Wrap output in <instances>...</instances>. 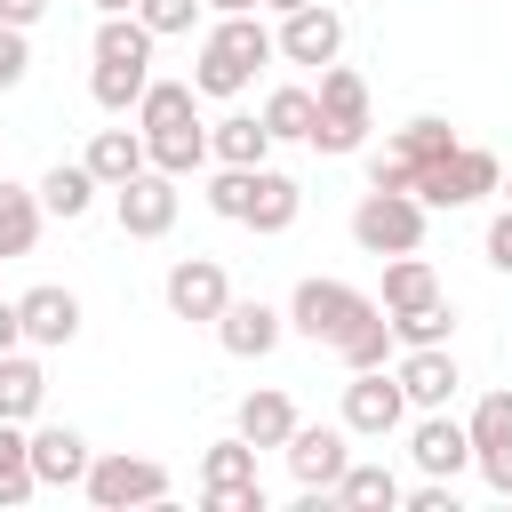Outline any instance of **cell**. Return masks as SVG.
I'll list each match as a JSON object with an SVG mask.
<instances>
[{
  "label": "cell",
  "instance_id": "cell-20",
  "mask_svg": "<svg viewBox=\"0 0 512 512\" xmlns=\"http://www.w3.org/2000/svg\"><path fill=\"white\" fill-rule=\"evenodd\" d=\"M208 160H216V168H264V160H272L264 112H224V120H208Z\"/></svg>",
  "mask_w": 512,
  "mask_h": 512
},
{
  "label": "cell",
  "instance_id": "cell-48",
  "mask_svg": "<svg viewBox=\"0 0 512 512\" xmlns=\"http://www.w3.org/2000/svg\"><path fill=\"white\" fill-rule=\"evenodd\" d=\"M0 264H8V256H0Z\"/></svg>",
  "mask_w": 512,
  "mask_h": 512
},
{
  "label": "cell",
  "instance_id": "cell-7",
  "mask_svg": "<svg viewBox=\"0 0 512 512\" xmlns=\"http://www.w3.org/2000/svg\"><path fill=\"white\" fill-rule=\"evenodd\" d=\"M360 312H376V296H368V288H352V280H328V272H304V280H296V296H288V328H296V336H312V344H336Z\"/></svg>",
  "mask_w": 512,
  "mask_h": 512
},
{
  "label": "cell",
  "instance_id": "cell-2",
  "mask_svg": "<svg viewBox=\"0 0 512 512\" xmlns=\"http://www.w3.org/2000/svg\"><path fill=\"white\" fill-rule=\"evenodd\" d=\"M280 56V40L256 24V8H240V16H216L208 32H200V56H192V88L200 96H240L264 64Z\"/></svg>",
  "mask_w": 512,
  "mask_h": 512
},
{
  "label": "cell",
  "instance_id": "cell-37",
  "mask_svg": "<svg viewBox=\"0 0 512 512\" xmlns=\"http://www.w3.org/2000/svg\"><path fill=\"white\" fill-rule=\"evenodd\" d=\"M208 208H216L224 224H240V208H248V168H216V176H208Z\"/></svg>",
  "mask_w": 512,
  "mask_h": 512
},
{
  "label": "cell",
  "instance_id": "cell-8",
  "mask_svg": "<svg viewBox=\"0 0 512 512\" xmlns=\"http://www.w3.org/2000/svg\"><path fill=\"white\" fill-rule=\"evenodd\" d=\"M80 496H88L96 512H128V504H168V496H176V480H168V464L112 448V456H96V464H88Z\"/></svg>",
  "mask_w": 512,
  "mask_h": 512
},
{
  "label": "cell",
  "instance_id": "cell-21",
  "mask_svg": "<svg viewBox=\"0 0 512 512\" xmlns=\"http://www.w3.org/2000/svg\"><path fill=\"white\" fill-rule=\"evenodd\" d=\"M296 208H304V184H296V176H280V168H248V208H240L248 232H288Z\"/></svg>",
  "mask_w": 512,
  "mask_h": 512
},
{
  "label": "cell",
  "instance_id": "cell-5",
  "mask_svg": "<svg viewBox=\"0 0 512 512\" xmlns=\"http://www.w3.org/2000/svg\"><path fill=\"white\" fill-rule=\"evenodd\" d=\"M424 224H432V208H424L416 192L368 184V192L352 200V240H360L368 256H408V248H424Z\"/></svg>",
  "mask_w": 512,
  "mask_h": 512
},
{
  "label": "cell",
  "instance_id": "cell-26",
  "mask_svg": "<svg viewBox=\"0 0 512 512\" xmlns=\"http://www.w3.org/2000/svg\"><path fill=\"white\" fill-rule=\"evenodd\" d=\"M48 208H40V184H8L0 176V256H32Z\"/></svg>",
  "mask_w": 512,
  "mask_h": 512
},
{
  "label": "cell",
  "instance_id": "cell-41",
  "mask_svg": "<svg viewBox=\"0 0 512 512\" xmlns=\"http://www.w3.org/2000/svg\"><path fill=\"white\" fill-rule=\"evenodd\" d=\"M480 256H488L496 272H512V208H496V216H488V240H480Z\"/></svg>",
  "mask_w": 512,
  "mask_h": 512
},
{
  "label": "cell",
  "instance_id": "cell-13",
  "mask_svg": "<svg viewBox=\"0 0 512 512\" xmlns=\"http://www.w3.org/2000/svg\"><path fill=\"white\" fill-rule=\"evenodd\" d=\"M280 456H288V472H296V488H312V496H328V488L344 480V464H352V432H344V424H296Z\"/></svg>",
  "mask_w": 512,
  "mask_h": 512
},
{
  "label": "cell",
  "instance_id": "cell-32",
  "mask_svg": "<svg viewBox=\"0 0 512 512\" xmlns=\"http://www.w3.org/2000/svg\"><path fill=\"white\" fill-rule=\"evenodd\" d=\"M392 336L416 352V344H448L456 336V304L448 296H432V304H416V312H392Z\"/></svg>",
  "mask_w": 512,
  "mask_h": 512
},
{
  "label": "cell",
  "instance_id": "cell-18",
  "mask_svg": "<svg viewBox=\"0 0 512 512\" xmlns=\"http://www.w3.org/2000/svg\"><path fill=\"white\" fill-rule=\"evenodd\" d=\"M400 392H408V408H448L456 400V384H464V368H456V352L448 344H416V352H400Z\"/></svg>",
  "mask_w": 512,
  "mask_h": 512
},
{
  "label": "cell",
  "instance_id": "cell-42",
  "mask_svg": "<svg viewBox=\"0 0 512 512\" xmlns=\"http://www.w3.org/2000/svg\"><path fill=\"white\" fill-rule=\"evenodd\" d=\"M40 16H48V0H0V24H24V32H32Z\"/></svg>",
  "mask_w": 512,
  "mask_h": 512
},
{
  "label": "cell",
  "instance_id": "cell-17",
  "mask_svg": "<svg viewBox=\"0 0 512 512\" xmlns=\"http://www.w3.org/2000/svg\"><path fill=\"white\" fill-rule=\"evenodd\" d=\"M16 312H24V344H40V352H56V344H72V336H80V296H72V288H56V280L24 288V296H16Z\"/></svg>",
  "mask_w": 512,
  "mask_h": 512
},
{
  "label": "cell",
  "instance_id": "cell-19",
  "mask_svg": "<svg viewBox=\"0 0 512 512\" xmlns=\"http://www.w3.org/2000/svg\"><path fill=\"white\" fill-rule=\"evenodd\" d=\"M88 464H96V448H88L72 424H40V432H32V472H40V488H80Z\"/></svg>",
  "mask_w": 512,
  "mask_h": 512
},
{
  "label": "cell",
  "instance_id": "cell-3",
  "mask_svg": "<svg viewBox=\"0 0 512 512\" xmlns=\"http://www.w3.org/2000/svg\"><path fill=\"white\" fill-rule=\"evenodd\" d=\"M152 24L144 16H104L96 24V72H88V96L96 112H136L144 88H152Z\"/></svg>",
  "mask_w": 512,
  "mask_h": 512
},
{
  "label": "cell",
  "instance_id": "cell-34",
  "mask_svg": "<svg viewBox=\"0 0 512 512\" xmlns=\"http://www.w3.org/2000/svg\"><path fill=\"white\" fill-rule=\"evenodd\" d=\"M392 144H400V152H408V160L424 168V160H440V152L456 144V128H448L440 112H416V120H400V136H392Z\"/></svg>",
  "mask_w": 512,
  "mask_h": 512
},
{
  "label": "cell",
  "instance_id": "cell-24",
  "mask_svg": "<svg viewBox=\"0 0 512 512\" xmlns=\"http://www.w3.org/2000/svg\"><path fill=\"white\" fill-rule=\"evenodd\" d=\"M40 400H48V368L16 344V352H0V416L8 424H32L40 416Z\"/></svg>",
  "mask_w": 512,
  "mask_h": 512
},
{
  "label": "cell",
  "instance_id": "cell-33",
  "mask_svg": "<svg viewBox=\"0 0 512 512\" xmlns=\"http://www.w3.org/2000/svg\"><path fill=\"white\" fill-rule=\"evenodd\" d=\"M464 432H472V456L480 448H504L512 440V392H480L472 416H464Z\"/></svg>",
  "mask_w": 512,
  "mask_h": 512
},
{
  "label": "cell",
  "instance_id": "cell-25",
  "mask_svg": "<svg viewBox=\"0 0 512 512\" xmlns=\"http://www.w3.org/2000/svg\"><path fill=\"white\" fill-rule=\"evenodd\" d=\"M96 192H104V184H96V168H88V160H56V168L40 176V208H48V216H64V224H80V216L96 208Z\"/></svg>",
  "mask_w": 512,
  "mask_h": 512
},
{
  "label": "cell",
  "instance_id": "cell-15",
  "mask_svg": "<svg viewBox=\"0 0 512 512\" xmlns=\"http://www.w3.org/2000/svg\"><path fill=\"white\" fill-rule=\"evenodd\" d=\"M280 64H312V72H328L336 56H344V16L328 8V0H312V8H296V16H280Z\"/></svg>",
  "mask_w": 512,
  "mask_h": 512
},
{
  "label": "cell",
  "instance_id": "cell-6",
  "mask_svg": "<svg viewBox=\"0 0 512 512\" xmlns=\"http://www.w3.org/2000/svg\"><path fill=\"white\" fill-rule=\"evenodd\" d=\"M312 96H320V128H312V152H328V160L360 152V144H368V80H360L352 64H328Z\"/></svg>",
  "mask_w": 512,
  "mask_h": 512
},
{
  "label": "cell",
  "instance_id": "cell-9",
  "mask_svg": "<svg viewBox=\"0 0 512 512\" xmlns=\"http://www.w3.org/2000/svg\"><path fill=\"white\" fill-rule=\"evenodd\" d=\"M200 496L208 512H264V480H256V440H208L200 456Z\"/></svg>",
  "mask_w": 512,
  "mask_h": 512
},
{
  "label": "cell",
  "instance_id": "cell-4",
  "mask_svg": "<svg viewBox=\"0 0 512 512\" xmlns=\"http://www.w3.org/2000/svg\"><path fill=\"white\" fill-rule=\"evenodd\" d=\"M488 192H504V160H496L488 144H448L440 160L416 168V200H424V208H472V200H488Z\"/></svg>",
  "mask_w": 512,
  "mask_h": 512
},
{
  "label": "cell",
  "instance_id": "cell-40",
  "mask_svg": "<svg viewBox=\"0 0 512 512\" xmlns=\"http://www.w3.org/2000/svg\"><path fill=\"white\" fill-rule=\"evenodd\" d=\"M472 472H480L496 496H512V440H504V448H480V456H472Z\"/></svg>",
  "mask_w": 512,
  "mask_h": 512
},
{
  "label": "cell",
  "instance_id": "cell-39",
  "mask_svg": "<svg viewBox=\"0 0 512 512\" xmlns=\"http://www.w3.org/2000/svg\"><path fill=\"white\" fill-rule=\"evenodd\" d=\"M400 504H408V512H456V480H432V472H424Z\"/></svg>",
  "mask_w": 512,
  "mask_h": 512
},
{
  "label": "cell",
  "instance_id": "cell-36",
  "mask_svg": "<svg viewBox=\"0 0 512 512\" xmlns=\"http://www.w3.org/2000/svg\"><path fill=\"white\" fill-rule=\"evenodd\" d=\"M368 184H384V192H416V160H408L400 144H384V152H368Z\"/></svg>",
  "mask_w": 512,
  "mask_h": 512
},
{
  "label": "cell",
  "instance_id": "cell-28",
  "mask_svg": "<svg viewBox=\"0 0 512 512\" xmlns=\"http://www.w3.org/2000/svg\"><path fill=\"white\" fill-rule=\"evenodd\" d=\"M440 296V272L424 264V248H408V256H384V312H416V304H432Z\"/></svg>",
  "mask_w": 512,
  "mask_h": 512
},
{
  "label": "cell",
  "instance_id": "cell-1",
  "mask_svg": "<svg viewBox=\"0 0 512 512\" xmlns=\"http://www.w3.org/2000/svg\"><path fill=\"white\" fill-rule=\"evenodd\" d=\"M192 96H200L192 80H152V88H144V104H136L144 152H152V168H168L176 184L208 168V120L192 112Z\"/></svg>",
  "mask_w": 512,
  "mask_h": 512
},
{
  "label": "cell",
  "instance_id": "cell-35",
  "mask_svg": "<svg viewBox=\"0 0 512 512\" xmlns=\"http://www.w3.org/2000/svg\"><path fill=\"white\" fill-rule=\"evenodd\" d=\"M200 8H208V0H136V16H144V24L160 32V40L192 32V24H200Z\"/></svg>",
  "mask_w": 512,
  "mask_h": 512
},
{
  "label": "cell",
  "instance_id": "cell-30",
  "mask_svg": "<svg viewBox=\"0 0 512 512\" xmlns=\"http://www.w3.org/2000/svg\"><path fill=\"white\" fill-rule=\"evenodd\" d=\"M392 344H400V336H392V312L376 304V312H360V320H352L328 352H336L344 368H384V360H392Z\"/></svg>",
  "mask_w": 512,
  "mask_h": 512
},
{
  "label": "cell",
  "instance_id": "cell-29",
  "mask_svg": "<svg viewBox=\"0 0 512 512\" xmlns=\"http://www.w3.org/2000/svg\"><path fill=\"white\" fill-rule=\"evenodd\" d=\"M32 496H40V472H32V432L0 416V512H16V504H32Z\"/></svg>",
  "mask_w": 512,
  "mask_h": 512
},
{
  "label": "cell",
  "instance_id": "cell-31",
  "mask_svg": "<svg viewBox=\"0 0 512 512\" xmlns=\"http://www.w3.org/2000/svg\"><path fill=\"white\" fill-rule=\"evenodd\" d=\"M328 496H336V504H352V512H392L408 488L392 480V464H360V456H352V464H344V480H336Z\"/></svg>",
  "mask_w": 512,
  "mask_h": 512
},
{
  "label": "cell",
  "instance_id": "cell-44",
  "mask_svg": "<svg viewBox=\"0 0 512 512\" xmlns=\"http://www.w3.org/2000/svg\"><path fill=\"white\" fill-rule=\"evenodd\" d=\"M96 16H136V0H88Z\"/></svg>",
  "mask_w": 512,
  "mask_h": 512
},
{
  "label": "cell",
  "instance_id": "cell-11",
  "mask_svg": "<svg viewBox=\"0 0 512 512\" xmlns=\"http://www.w3.org/2000/svg\"><path fill=\"white\" fill-rule=\"evenodd\" d=\"M400 424H408L400 376L392 368H352V384H344V432L352 440H392Z\"/></svg>",
  "mask_w": 512,
  "mask_h": 512
},
{
  "label": "cell",
  "instance_id": "cell-46",
  "mask_svg": "<svg viewBox=\"0 0 512 512\" xmlns=\"http://www.w3.org/2000/svg\"><path fill=\"white\" fill-rule=\"evenodd\" d=\"M264 8H272V16H296V8H312V0H264Z\"/></svg>",
  "mask_w": 512,
  "mask_h": 512
},
{
  "label": "cell",
  "instance_id": "cell-43",
  "mask_svg": "<svg viewBox=\"0 0 512 512\" xmlns=\"http://www.w3.org/2000/svg\"><path fill=\"white\" fill-rule=\"evenodd\" d=\"M24 344V312H16V296H0V352H16Z\"/></svg>",
  "mask_w": 512,
  "mask_h": 512
},
{
  "label": "cell",
  "instance_id": "cell-14",
  "mask_svg": "<svg viewBox=\"0 0 512 512\" xmlns=\"http://www.w3.org/2000/svg\"><path fill=\"white\" fill-rule=\"evenodd\" d=\"M280 336H288V304H264V296H232L224 320H216V344L232 360H272Z\"/></svg>",
  "mask_w": 512,
  "mask_h": 512
},
{
  "label": "cell",
  "instance_id": "cell-45",
  "mask_svg": "<svg viewBox=\"0 0 512 512\" xmlns=\"http://www.w3.org/2000/svg\"><path fill=\"white\" fill-rule=\"evenodd\" d=\"M216 16H240V8H264V0H208Z\"/></svg>",
  "mask_w": 512,
  "mask_h": 512
},
{
  "label": "cell",
  "instance_id": "cell-47",
  "mask_svg": "<svg viewBox=\"0 0 512 512\" xmlns=\"http://www.w3.org/2000/svg\"><path fill=\"white\" fill-rule=\"evenodd\" d=\"M504 192H512V168H504Z\"/></svg>",
  "mask_w": 512,
  "mask_h": 512
},
{
  "label": "cell",
  "instance_id": "cell-16",
  "mask_svg": "<svg viewBox=\"0 0 512 512\" xmlns=\"http://www.w3.org/2000/svg\"><path fill=\"white\" fill-rule=\"evenodd\" d=\"M408 456H416V472H432V480H456V472H472V432H464L448 408H416Z\"/></svg>",
  "mask_w": 512,
  "mask_h": 512
},
{
  "label": "cell",
  "instance_id": "cell-23",
  "mask_svg": "<svg viewBox=\"0 0 512 512\" xmlns=\"http://www.w3.org/2000/svg\"><path fill=\"white\" fill-rule=\"evenodd\" d=\"M296 424H304V416H296V400H288V392H272V384H264V392H248V400H240V416H232V432H240V440H256V448H288V432H296Z\"/></svg>",
  "mask_w": 512,
  "mask_h": 512
},
{
  "label": "cell",
  "instance_id": "cell-38",
  "mask_svg": "<svg viewBox=\"0 0 512 512\" xmlns=\"http://www.w3.org/2000/svg\"><path fill=\"white\" fill-rule=\"evenodd\" d=\"M24 72H32V40H24V24H0V96L24 88Z\"/></svg>",
  "mask_w": 512,
  "mask_h": 512
},
{
  "label": "cell",
  "instance_id": "cell-12",
  "mask_svg": "<svg viewBox=\"0 0 512 512\" xmlns=\"http://www.w3.org/2000/svg\"><path fill=\"white\" fill-rule=\"evenodd\" d=\"M160 296H168V312L176 320H224V304H232V272L216 264V256H176L168 264V280H160Z\"/></svg>",
  "mask_w": 512,
  "mask_h": 512
},
{
  "label": "cell",
  "instance_id": "cell-27",
  "mask_svg": "<svg viewBox=\"0 0 512 512\" xmlns=\"http://www.w3.org/2000/svg\"><path fill=\"white\" fill-rule=\"evenodd\" d=\"M264 128H272V144H312V128H320V96L296 88V80H280V88L264 96Z\"/></svg>",
  "mask_w": 512,
  "mask_h": 512
},
{
  "label": "cell",
  "instance_id": "cell-22",
  "mask_svg": "<svg viewBox=\"0 0 512 512\" xmlns=\"http://www.w3.org/2000/svg\"><path fill=\"white\" fill-rule=\"evenodd\" d=\"M80 160L96 168V184H104V192H120L136 168H152V152H144V128H96Z\"/></svg>",
  "mask_w": 512,
  "mask_h": 512
},
{
  "label": "cell",
  "instance_id": "cell-10",
  "mask_svg": "<svg viewBox=\"0 0 512 512\" xmlns=\"http://www.w3.org/2000/svg\"><path fill=\"white\" fill-rule=\"evenodd\" d=\"M176 208H184V192H176L168 168H136V176L112 192V216H120L128 240H168V232H176Z\"/></svg>",
  "mask_w": 512,
  "mask_h": 512
}]
</instances>
